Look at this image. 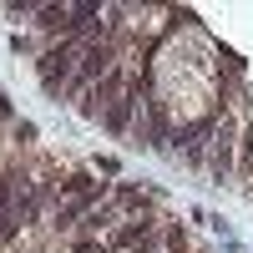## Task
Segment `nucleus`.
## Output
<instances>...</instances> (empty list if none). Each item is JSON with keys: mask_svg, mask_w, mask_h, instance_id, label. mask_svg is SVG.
I'll use <instances>...</instances> for the list:
<instances>
[{"mask_svg": "<svg viewBox=\"0 0 253 253\" xmlns=\"http://www.w3.org/2000/svg\"><path fill=\"white\" fill-rule=\"evenodd\" d=\"M66 76H71V51H46V56H41V81H46L51 91H56Z\"/></svg>", "mask_w": 253, "mask_h": 253, "instance_id": "obj_1", "label": "nucleus"}, {"mask_svg": "<svg viewBox=\"0 0 253 253\" xmlns=\"http://www.w3.org/2000/svg\"><path fill=\"white\" fill-rule=\"evenodd\" d=\"M107 66H112V51H107V46H91V51H86V76L107 71Z\"/></svg>", "mask_w": 253, "mask_h": 253, "instance_id": "obj_2", "label": "nucleus"}, {"mask_svg": "<svg viewBox=\"0 0 253 253\" xmlns=\"http://www.w3.org/2000/svg\"><path fill=\"white\" fill-rule=\"evenodd\" d=\"M66 193H91V177H66Z\"/></svg>", "mask_w": 253, "mask_h": 253, "instance_id": "obj_3", "label": "nucleus"}]
</instances>
